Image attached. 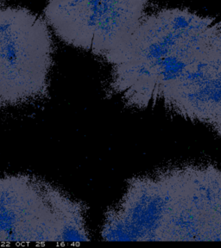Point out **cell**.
<instances>
[{
    "instance_id": "1",
    "label": "cell",
    "mask_w": 221,
    "mask_h": 248,
    "mask_svg": "<svg viewBox=\"0 0 221 248\" xmlns=\"http://www.w3.org/2000/svg\"><path fill=\"white\" fill-rule=\"evenodd\" d=\"M217 20L187 9L145 15L132 35L104 59L112 66L108 89L129 107L157 105L206 43Z\"/></svg>"
},
{
    "instance_id": "2",
    "label": "cell",
    "mask_w": 221,
    "mask_h": 248,
    "mask_svg": "<svg viewBox=\"0 0 221 248\" xmlns=\"http://www.w3.org/2000/svg\"><path fill=\"white\" fill-rule=\"evenodd\" d=\"M52 54L43 18L25 8L0 9V105L47 97Z\"/></svg>"
},
{
    "instance_id": "3",
    "label": "cell",
    "mask_w": 221,
    "mask_h": 248,
    "mask_svg": "<svg viewBox=\"0 0 221 248\" xmlns=\"http://www.w3.org/2000/svg\"><path fill=\"white\" fill-rule=\"evenodd\" d=\"M151 0H48L45 16L61 40L104 58L132 35Z\"/></svg>"
},
{
    "instance_id": "4",
    "label": "cell",
    "mask_w": 221,
    "mask_h": 248,
    "mask_svg": "<svg viewBox=\"0 0 221 248\" xmlns=\"http://www.w3.org/2000/svg\"><path fill=\"white\" fill-rule=\"evenodd\" d=\"M158 104L208 126L221 139V21L183 74L163 90Z\"/></svg>"
},
{
    "instance_id": "5",
    "label": "cell",
    "mask_w": 221,
    "mask_h": 248,
    "mask_svg": "<svg viewBox=\"0 0 221 248\" xmlns=\"http://www.w3.org/2000/svg\"><path fill=\"white\" fill-rule=\"evenodd\" d=\"M58 235L42 180L24 174L0 177V243L57 242Z\"/></svg>"
},
{
    "instance_id": "6",
    "label": "cell",
    "mask_w": 221,
    "mask_h": 248,
    "mask_svg": "<svg viewBox=\"0 0 221 248\" xmlns=\"http://www.w3.org/2000/svg\"><path fill=\"white\" fill-rule=\"evenodd\" d=\"M43 193L59 224L57 242L89 241L85 223V206L74 201L51 184L42 180Z\"/></svg>"
},
{
    "instance_id": "7",
    "label": "cell",
    "mask_w": 221,
    "mask_h": 248,
    "mask_svg": "<svg viewBox=\"0 0 221 248\" xmlns=\"http://www.w3.org/2000/svg\"><path fill=\"white\" fill-rule=\"evenodd\" d=\"M0 1H1V0H0Z\"/></svg>"
}]
</instances>
